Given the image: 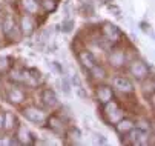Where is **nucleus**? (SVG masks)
<instances>
[{
	"label": "nucleus",
	"mask_w": 155,
	"mask_h": 146,
	"mask_svg": "<svg viewBox=\"0 0 155 146\" xmlns=\"http://www.w3.org/2000/svg\"><path fill=\"white\" fill-rule=\"evenodd\" d=\"M2 31L6 37L12 38V40H18L20 37V28L17 26L15 23V18L11 15V14H6L5 18H3V22H2Z\"/></svg>",
	"instance_id": "1"
},
{
	"label": "nucleus",
	"mask_w": 155,
	"mask_h": 146,
	"mask_svg": "<svg viewBox=\"0 0 155 146\" xmlns=\"http://www.w3.org/2000/svg\"><path fill=\"white\" fill-rule=\"evenodd\" d=\"M129 72L137 80H144V78L149 77V68L143 60H134L132 61L130 66H129Z\"/></svg>",
	"instance_id": "2"
},
{
	"label": "nucleus",
	"mask_w": 155,
	"mask_h": 146,
	"mask_svg": "<svg viewBox=\"0 0 155 146\" xmlns=\"http://www.w3.org/2000/svg\"><path fill=\"white\" fill-rule=\"evenodd\" d=\"M21 114H23V117L32 123H43L46 120V114L43 112L41 109L35 108V106H28L25 108L23 111H21Z\"/></svg>",
	"instance_id": "3"
},
{
	"label": "nucleus",
	"mask_w": 155,
	"mask_h": 146,
	"mask_svg": "<svg viewBox=\"0 0 155 146\" xmlns=\"http://www.w3.org/2000/svg\"><path fill=\"white\" fill-rule=\"evenodd\" d=\"M112 83H114V88L118 89V91L123 92V94L134 92V85H132V81H130L127 77H124V75H117V77H114Z\"/></svg>",
	"instance_id": "4"
},
{
	"label": "nucleus",
	"mask_w": 155,
	"mask_h": 146,
	"mask_svg": "<svg viewBox=\"0 0 155 146\" xmlns=\"http://www.w3.org/2000/svg\"><path fill=\"white\" fill-rule=\"evenodd\" d=\"M129 141L132 143V144H143V146H146V144H149V135H147V132L146 131H141V129H134L132 128L130 131H129Z\"/></svg>",
	"instance_id": "5"
},
{
	"label": "nucleus",
	"mask_w": 155,
	"mask_h": 146,
	"mask_svg": "<svg viewBox=\"0 0 155 146\" xmlns=\"http://www.w3.org/2000/svg\"><path fill=\"white\" fill-rule=\"evenodd\" d=\"M101 31H103V35L107 41H118L121 37V31L118 29V26H115L112 23H104Z\"/></svg>",
	"instance_id": "6"
},
{
	"label": "nucleus",
	"mask_w": 155,
	"mask_h": 146,
	"mask_svg": "<svg viewBox=\"0 0 155 146\" xmlns=\"http://www.w3.org/2000/svg\"><path fill=\"white\" fill-rule=\"evenodd\" d=\"M20 32L23 34V35H26V37H29V35H32V32L35 31V22H34V18L31 17V15H23L20 18Z\"/></svg>",
	"instance_id": "7"
},
{
	"label": "nucleus",
	"mask_w": 155,
	"mask_h": 146,
	"mask_svg": "<svg viewBox=\"0 0 155 146\" xmlns=\"http://www.w3.org/2000/svg\"><path fill=\"white\" fill-rule=\"evenodd\" d=\"M109 63L114 68H120L126 63V54L123 49H114L109 54Z\"/></svg>",
	"instance_id": "8"
},
{
	"label": "nucleus",
	"mask_w": 155,
	"mask_h": 146,
	"mask_svg": "<svg viewBox=\"0 0 155 146\" xmlns=\"http://www.w3.org/2000/svg\"><path fill=\"white\" fill-rule=\"evenodd\" d=\"M97 98L100 103H107L109 100H114V92H112V88L107 86V85H101L97 88Z\"/></svg>",
	"instance_id": "9"
},
{
	"label": "nucleus",
	"mask_w": 155,
	"mask_h": 146,
	"mask_svg": "<svg viewBox=\"0 0 155 146\" xmlns=\"http://www.w3.org/2000/svg\"><path fill=\"white\" fill-rule=\"evenodd\" d=\"M41 101L46 108H55L58 105V98L52 89H45L41 92Z\"/></svg>",
	"instance_id": "10"
},
{
	"label": "nucleus",
	"mask_w": 155,
	"mask_h": 146,
	"mask_svg": "<svg viewBox=\"0 0 155 146\" xmlns=\"http://www.w3.org/2000/svg\"><path fill=\"white\" fill-rule=\"evenodd\" d=\"M48 124H49V129L55 134H63L64 132V120H61L60 117L57 115H51L48 118Z\"/></svg>",
	"instance_id": "11"
},
{
	"label": "nucleus",
	"mask_w": 155,
	"mask_h": 146,
	"mask_svg": "<svg viewBox=\"0 0 155 146\" xmlns=\"http://www.w3.org/2000/svg\"><path fill=\"white\" fill-rule=\"evenodd\" d=\"M78 60H80V63H81L86 69H91V68L95 65V58H94L92 52H91V51H86V49H83V51L78 52Z\"/></svg>",
	"instance_id": "12"
},
{
	"label": "nucleus",
	"mask_w": 155,
	"mask_h": 146,
	"mask_svg": "<svg viewBox=\"0 0 155 146\" xmlns=\"http://www.w3.org/2000/svg\"><path fill=\"white\" fill-rule=\"evenodd\" d=\"M134 126H135V124H134V121H132L130 118H121L115 124V131L118 134H127Z\"/></svg>",
	"instance_id": "13"
},
{
	"label": "nucleus",
	"mask_w": 155,
	"mask_h": 146,
	"mask_svg": "<svg viewBox=\"0 0 155 146\" xmlns=\"http://www.w3.org/2000/svg\"><path fill=\"white\" fill-rule=\"evenodd\" d=\"M20 3H21V8L25 9V12L29 15L38 12V8H40L38 0H20Z\"/></svg>",
	"instance_id": "14"
},
{
	"label": "nucleus",
	"mask_w": 155,
	"mask_h": 146,
	"mask_svg": "<svg viewBox=\"0 0 155 146\" xmlns=\"http://www.w3.org/2000/svg\"><path fill=\"white\" fill-rule=\"evenodd\" d=\"M8 100L11 103H15V105H18V103H21L25 100V92L18 89V88H11L8 91Z\"/></svg>",
	"instance_id": "15"
},
{
	"label": "nucleus",
	"mask_w": 155,
	"mask_h": 146,
	"mask_svg": "<svg viewBox=\"0 0 155 146\" xmlns=\"http://www.w3.org/2000/svg\"><path fill=\"white\" fill-rule=\"evenodd\" d=\"M20 144H29L31 143V134L29 131L25 128V126H18V131H17V137H15Z\"/></svg>",
	"instance_id": "16"
},
{
	"label": "nucleus",
	"mask_w": 155,
	"mask_h": 146,
	"mask_svg": "<svg viewBox=\"0 0 155 146\" xmlns=\"http://www.w3.org/2000/svg\"><path fill=\"white\" fill-rule=\"evenodd\" d=\"M106 117H107V121H110V123H117L118 120H121V118L124 117V112H123V109H120V108L117 106L114 111L107 112Z\"/></svg>",
	"instance_id": "17"
},
{
	"label": "nucleus",
	"mask_w": 155,
	"mask_h": 146,
	"mask_svg": "<svg viewBox=\"0 0 155 146\" xmlns=\"http://www.w3.org/2000/svg\"><path fill=\"white\" fill-rule=\"evenodd\" d=\"M89 71H91L92 78H95V80H103V78L106 77V71H104V68L100 66V65H97V63H95Z\"/></svg>",
	"instance_id": "18"
},
{
	"label": "nucleus",
	"mask_w": 155,
	"mask_h": 146,
	"mask_svg": "<svg viewBox=\"0 0 155 146\" xmlns=\"http://www.w3.org/2000/svg\"><path fill=\"white\" fill-rule=\"evenodd\" d=\"M14 123H15V117L11 112H3V129L11 131L14 128Z\"/></svg>",
	"instance_id": "19"
},
{
	"label": "nucleus",
	"mask_w": 155,
	"mask_h": 146,
	"mask_svg": "<svg viewBox=\"0 0 155 146\" xmlns=\"http://www.w3.org/2000/svg\"><path fill=\"white\" fill-rule=\"evenodd\" d=\"M9 80L14 83H23V71L21 69H11L9 71Z\"/></svg>",
	"instance_id": "20"
},
{
	"label": "nucleus",
	"mask_w": 155,
	"mask_h": 146,
	"mask_svg": "<svg viewBox=\"0 0 155 146\" xmlns=\"http://www.w3.org/2000/svg\"><path fill=\"white\" fill-rule=\"evenodd\" d=\"M74 26H75V22H74V20H72L71 17L64 18L63 22H61V31H63L64 34H69V32H72Z\"/></svg>",
	"instance_id": "21"
},
{
	"label": "nucleus",
	"mask_w": 155,
	"mask_h": 146,
	"mask_svg": "<svg viewBox=\"0 0 155 146\" xmlns=\"http://www.w3.org/2000/svg\"><path fill=\"white\" fill-rule=\"evenodd\" d=\"M68 137L74 141V143H80V138H81V132L78 128H69L68 131Z\"/></svg>",
	"instance_id": "22"
},
{
	"label": "nucleus",
	"mask_w": 155,
	"mask_h": 146,
	"mask_svg": "<svg viewBox=\"0 0 155 146\" xmlns=\"http://www.w3.org/2000/svg\"><path fill=\"white\" fill-rule=\"evenodd\" d=\"M60 89L63 91V94H64V95H71V83H69V80L66 78V77H63V78H61Z\"/></svg>",
	"instance_id": "23"
},
{
	"label": "nucleus",
	"mask_w": 155,
	"mask_h": 146,
	"mask_svg": "<svg viewBox=\"0 0 155 146\" xmlns=\"http://www.w3.org/2000/svg\"><path fill=\"white\" fill-rule=\"evenodd\" d=\"M41 6L45 8V11H54L57 3H55V0H41Z\"/></svg>",
	"instance_id": "24"
},
{
	"label": "nucleus",
	"mask_w": 155,
	"mask_h": 146,
	"mask_svg": "<svg viewBox=\"0 0 155 146\" xmlns=\"http://www.w3.org/2000/svg\"><path fill=\"white\" fill-rule=\"evenodd\" d=\"M75 92H77V95H78V98H80V100H83V101H86V100H87V91H86L81 85L75 88Z\"/></svg>",
	"instance_id": "25"
},
{
	"label": "nucleus",
	"mask_w": 155,
	"mask_h": 146,
	"mask_svg": "<svg viewBox=\"0 0 155 146\" xmlns=\"http://www.w3.org/2000/svg\"><path fill=\"white\" fill-rule=\"evenodd\" d=\"M51 34H52V26L46 28L45 31L41 32V38H40V41H41V43H46V41L51 38Z\"/></svg>",
	"instance_id": "26"
},
{
	"label": "nucleus",
	"mask_w": 155,
	"mask_h": 146,
	"mask_svg": "<svg viewBox=\"0 0 155 146\" xmlns=\"http://www.w3.org/2000/svg\"><path fill=\"white\" fill-rule=\"evenodd\" d=\"M83 11H84L87 15H92V14H94V6H92V3L89 2V0H86V2L83 3Z\"/></svg>",
	"instance_id": "27"
},
{
	"label": "nucleus",
	"mask_w": 155,
	"mask_h": 146,
	"mask_svg": "<svg viewBox=\"0 0 155 146\" xmlns=\"http://www.w3.org/2000/svg\"><path fill=\"white\" fill-rule=\"evenodd\" d=\"M107 9H109L110 12H114V15H115V17L121 18V9H120L117 5H107Z\"/></svg>",
	"instance_id": "28"
},
{
	"label": "nucleus",
	"mask_w": 155,
	"mask_h": 146,
	"mask_svg": "<svg viewBox=\"0 0 155 146\" xmlns=\"http://www.w3.org/2000/svg\"><path fill=\"white\" fill-rule=\"evenodd\" d=\"M9 58L8 57H0V71H6V68L9 66Z\"/></svg>",
	"instance_id": "29"
},
{
	"label": "nucleus",
	"mask_w": 155,
	"mask_h": 146,
	"mask_svg": "<svg viewBox=\"0 0 155 146\" xmlns=\"http://www.w3.org/2000/svg\"><path fill=\"white\" fill-rule=\"evenodd\" d=\"M95 143L97 144H107V138L103 134H95Z\"/></svg>",
	"instance_id": "30"
},
{
	"label": "nucleus",
	"mask_w": 155,
	"mask_h": 146,
	"mask_svg": "<svg viewBox=\"0 0 155 146\" xmlns=\"http://www.w3.org/2000/svg\"><path fill=\"white\" fill-rule=\"evenodd\" d=\"M137 128H138V129H141V131H147V129H149V126H147V121H144V120H143V121H140Z\"/></svg>",
	"instance_id": "31"
},
{
	"label": "nucleus",
	"mask_w": 155,
	"mask_h": 146,
	"mask_svg": "<svg viewBox=\"0 0 155 146\" xmlns=\"http://www.w3.org/2000/svg\"><path fill=\"white\" fill-rule=\"evenodd\" d=\"M71 80H72V83H74V85H75V86H80V85H81V81H80V77H78L77 74H74Z\"/></svg>",
	"instance_id": "32"
},
{
	"label": "nucleus",
	"mask_w": 155,
	"mask_h": 146,
	"mask_svg": "<svg viewBox=\"0 0 155 146\" xmlns=\"http://www.w3.org/2000/svg\"><path fill=\"white\" fill-rule=\"evenodd\" d=\"M140 28H141V31H144V32H149V29H150V25H147L146 22H141V23H140Z\"/></svg>",
	"instance_id": "33"
},
{
	"label": "nucleus",
	"mask_w": 155,
	"mask_h": 146,
	"mask_svg": "<svg viewBox=\"0 0 155 146\" xmlns=\"http://www.w3.org/2000/svg\"><path fill=\"white\" fill-rule=\"evenodd\" d=\"M3 129V111H0V131Z\"/></svg>",
	"instance_id": "34"
}]
</instances>
